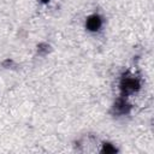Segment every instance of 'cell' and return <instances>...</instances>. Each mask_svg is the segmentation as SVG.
<instances>
[{
    "label": "cell",
    "mask_w": 154,
    "mask_h": 154,
    "mask_svg": "<svg viewBox=\"0 0 154 154\" xmlns=\"http://www.w3.org/2000/svg\"><path fill=\"white\" fill-rule=\"evenodd\" d=\"M140 87L138 82L134 78H124L123 82H122V89L126 93H130V91H135L137 90Z\"/></svg>",
    "instance_id": "obj_1"
},
{
    "label": "cell",
    "mask_w": 154,
    "mask_h": 154,
    "mask_svg": "<svg viewBox=\"0 0 154 154\" xmlns=\"http://www.w3.org/2000/svg\"><path fill=\"white\" fill-rule=\"evenodd\" d=\"M100 26H101V19H100L99 16L94 14V16H90V17L87 19V28H88L90 31H96Z\"/></svg>",
    "instance_id": "obj_2"
},
{
    "label": "cell",
    "mask_w": 154,
    "mask_h": 154,
    "mask_svg": "<svg viewBox=\"0 0 154 154\" xmlns=\"http://www.w3.org/2000/svg\"><path fill=\"white\" fill-rule=\"evenodd\" d=\"M114 108L118 113H126L128 109H129V106L126 105V102L124 100H118L114 105Z\"/></svg>",
    "instance_id": "obj_3"
},
{
    "label": "cell",
    "mask_w": 154,
    "mask_h": 154,
    "mask_svg": "<svg viewBox=\"0 0 154 154\" xmlns=\"http://www.w3.org/2000/svg\"><path fill=\"white\" fill-rule=\"evenodd\" d=\"M103 152H106V153H108V152H116V148H112L109 144H106L103 147Z\"/></svg>",
    "instance_id": "obj_4"
},
{
    "label": "cell",
    "mask_w": 154,
    "mask_h": 154,
    "mask_svg": "<svg viewBox=\"0 0 154 154\" xmlns=\"http://www.w3.org/2000/svg\"><path fill=\"white\" fill-rule=\"evenodd\" d=\"M42 1H43V2H47V1H48V0H42Z\"/></svg>",
    "instance_id": "obj_5"
}]
</instances>
